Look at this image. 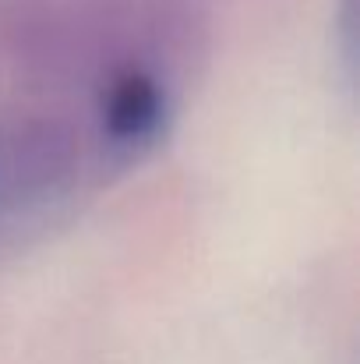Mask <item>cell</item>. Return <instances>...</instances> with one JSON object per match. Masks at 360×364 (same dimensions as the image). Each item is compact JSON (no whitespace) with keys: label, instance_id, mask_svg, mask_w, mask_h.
<instances>
[{"label":"cell","instance_id":"cell-2","mask_svg":"<svg viewBox=\"0 0 360 364\" xmlns=\"http://www.w3.org/2000/svg\"><path fill=\"white\" fill-rule=\"evenodd\" d=\"M99 121H103V134L124 152L152 149L170 121V103L156 75L134 64L110 75L99 103Z\"/></svg>","mask_w":360,"mask_h":364},{"label":"cell","instance_id":"cell-3","mask_svg":"<svg viewBox=\"0 0 360 364\" xmlns=\"http://www.w3.org/2000/svg\"><path fill=\"white\" fill-rule=\"evenodd\" d=\"M336 53H339V68H343V78H347V89H354V57H357V46H354V0H339L336 4Z\"/></svg>","mask_w":360,"mask_h":364},{"label":"cell","instance_id":"cell-1","mask_svg":"<svg viewBox=\"0 0 360 364\" xmlns=\"http://www.w3.org/2000/svg\"><path fill=\"white\" fill-rule=\"evenodd\" d=\"M78 138L75 127L60 117L25 121L7 141L4 170L7 191L18 202H36L60 191L78 170Z\"/></svg>","mask_w":360,"mask_h":364}]
</instances>
